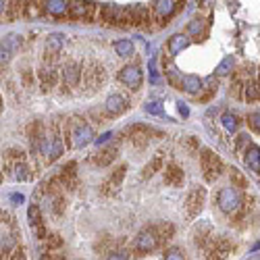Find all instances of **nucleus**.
<instances>
[{
  "instance_id": "obj_13",
  "label": "nucleus",
  "mask_w": 260,
  "mask_h": 260,
  "mask_svg": "<svg viewBox=\"0 0 260 260\" xmlns=\"http://www.w3.org/2000/svg\"><path fill=\"white\" fill-rule=\"evenodd\" d=\"M104 108H107L108 117H121L123 112H127L129 100L125 98L123 94H110L107 98V102H104Z\"/></svg>"
},
{
  "instance_id": "obj_38",
  "label": "nucleus",
  "mask_w": 260,
  "mask_h": 260,
  "mask_svg": "<svg viewBox=\"0 0 260 260\" xmlns=\"http://www.w3.org/2000/svg\"><path fill=\"white\" fill-rule=\"evenodd\" d=\"M231 181H233L235 188H239V190L246 188V177H243L238 169H231Z\"/></svg>"
},
{
  "instance_id": "obj_10",
  "label": "nucleus",
  "mask_w": 260,
  "mask_h": 260,
  "mask_svg": "<svg viewBox=\"0 0 260 260\" xmlns=\"http://www.w3.org/2000/svg\"><path fill=\"white\" fill-rule=\"evenodd\" d=\"M23 46V38L19 34H9L2 42H0V65H6L15 54H17V50Z\"/></svg>"
},
{
  "instance_id": "obj_46",
  "label": "nucleus",
  "mask_w": 260,
  "mask_h": 260,
  "mask_svg": "<svg viewBox=\"0 0 260 260\" xmlns=\"http://www.w3.org/2000/svg\"><path fill=\"white\" fill-rule=\"evenodd\" d=\"M177 107H179V115H181V117H190V108H188V104L177 102Z\"/></svg>"
},
{
  "instance_id": "obj_37",
  "label": "nucleus",
  "mask_w": 260,
  "mask_h": 260,
  "mask_svg": "<svg viewBox=\"0 0 260 260\" xmlns=\"http://www.w3.org/2000/svg\"><path fill=\"white\" fill-rule=\"evenodd\" d=\"M144 110L148 112V115H154V117H160L162 115V104L156 102V100H150V102H146V107Z\"/></svg>"
},
{
  "instance_id": "obj_33",
  "label": "nucleus",
  "mask_w": 260,
  "mask_h": 260,
  "mask_svg": "<svg viewBox=\"0 0 260 260\" xmlns=\"http://www.w3.org/2000/svg\"><path fill=\"white\" fill-rule=\"evenodd\" d=\"M221 123H223V127L227 129V131H238V127H239V119L235 117V115H231V112H223L221 115Z\"/></svg>"
},
{
  "instance_id": "obj_44",
  "label": "nucleus",
  "mask_w": 260,
  "mask_h": 260,
  "mask_svg": "<svg viewBox=\"0 0 260 260\" xmlns=\"http://www.w3.org/2000/svg\"><path fill=\"white\" fill-rule=\"evenodd\" d=\"M61 246H63V239L59 235H50L48 238V248H61Z\"/></svg>"
},
{
  "instance_id": "obj_50",
  "label": "nucleus",
  "mask_w": 260,
  "mask_h": 260,
  "mask_svg": "<svg viewBox=\"0 0 260 260\" xmlns=\"http://www.w3.org/2000/svg\"><path fill=\"white\" fill-rule=\"evenodd\" d=\"M31 71H23V81H25V86H29L31 84V75H29Z\"/></svg>"
},
{
  "instance_id": "obj_41",
  "label": "nucleus",
  "mask_w": 260,
  "mask_h": 260,
  "mask_svg": "<svg viewBox=\"0 0 260 260\" xmlns=\"http://www.w3.org/2000/svg\"><path fill=\"white\" fill-rule=\"evenodd\" d=\"M231 96L233 98H243V81L239 77L231 84Z\"/></svg>"
},
{
  "instance_id": "obj_24",
  "label": "nucleus",
  "mask_w": 260,
  "mask_h": 260,
  "mask_svg": "<svg viewBox=\"0 0 260 260\" xmlns=\"http://www.w3.org/2000/svg\"><path fill=\"white\" fill-rule=\"evenodd\" d=\"M183 169L179 165H175V162H171L167 165V171H165V181L169 185H175V188H181L183 185Z\"/></svg>"
},
{
  "instance_id": "obj_4",
  "label": "nucleus",
  "mask_w": 260,
  "mask_h": 260,
  "mask_svg": "<svg viewBox=\"0 0 260 260\" xmlns=\"http://www.w3.org/2000/svg\"><path fill=\"white\" fill-rule=\"evenodd\" d=\"M215 202L221 208V213L225 215H233L235 210H239V206L243 204V196H241V190L239 188H223L218 192V196L215 198Z\"/></svg>"
},
{
  "instance_id": "obj_11",
  "label": "nucleus",
  "mask_w": 260,
  "mask_h": 260,
  "mask_svg": "<svg viewBox=\"0 0 260 260\" xmlns=\"http://www.w3.org/2000/svg\"><path fill=\"white\" fill-rule=\"evenodd\" d=\"M235 250V243L229 238H213L206 248V258H227Z\"/></svg>"
},
{
  "instance_id": "obj_53",
  "label": "nucleus",
  "mask_w": 260,
  "mask_h": 260,
  "mask_svg": "<svg viewBox=\"0 0 260 260\" xmlns=\"http://www.w3.org/2000/svg\"><path fill=\"white\" fill-rule=\"evenodd\" d=\"M0 110H2V96H0Z\"/></svg>"
},
{
  "instance_id": "obj_31",
  "label": "nucleus",
  "mask_w": 260,
  "mask_h": 260,
  "mask_svg": "<svg viewBox=\"0 0 260 260\" xmlns=\"http://www.w3.org/2000/svg\"><path fill=\"white\" fill-rule=\"evenodd\" d=\"M115 50H117V54L121 56V59H129V56L135 52V48H133L131 40H117V42H115Z\"/></svg>"
},
{
  "instance_id": "obj_12",
  "label": "nucleus",
  "mask_w": 260,
  "mask_h": 260,
  "mask_svg": "<svg viewBox=\"0 0 260 260\" xmlns=\"http://www.w3.org/2000/svg\"><path fill=\"white\" fill-rule=\"evenodd\" d=\"M63 86L65 87H77L81 84V65L75 61H69L61 71Z\"/></svg>"
},
{
  "instance_id": "obj_43",
  "label": "nucleus",
  "mask_w": 260,
  "mask_h": 260,
  "mask_svg": "<svg viewBox=\"0 0 260 260\" xmlns=\"http://www.w3.org/2000/svg\"><path fill=\"white\" fill-rule=\"evenodd\" d=\"M248 144H250V137L241 133L238 137V142H235V152H243V148H248Z\"/></svg>"
},
{
  "instance_id": "obj_21",
  "label": "nucleus",
  "mask_w": 260,
  "mask_h": 260,
  "mask_svg": "<svg viewBox=\"0 0 260 260\" xmlns=\"http://www.w3.org/2000/svg\"><path fill=\"white\" fill-rule=\"evenodd\" d=\"M63 44H65V38L61 34H50L46 38V61H54L56 56L61 54L63 50Z\"/></svg>"
},
{
  "instance_id": "obj_25",
  "label": "nucleus",
  "mask_w": 260,
  "mask_h": 260,
  "mask_svg": "<svg viewBox=\"0 0 260 260\" xmlns=\"http://www.w3.org/2000/svg\"><path fill=\"white\" fill-rule=\"evenodd\" d=\"M179 87L188 94H200L202 87H204V81H202L198 75H183L179 79Z\"/></svg>"
},
{
  "instance_id": "obj_29",
  "label": "nucleus",
  "mask_w": 260,
  "mask_h": 260,
  "mask_svg": "<svg viewBox=\"0 0 260 260\" xmlns=\"http://www.w3.org/2000/svg\"><path fill=\"white\" fill-rule=\"evenodd\" d=\"M11 171H13V177L17 181H27V179H31V171H29V167L25 165V160H17V162H13V167H11Z\"/></svg>"
},
{
  "instance_id": "obj_32",
  "label": "nucleus",
  "mask_w": 260,
  "mask_h": 260,
  "mask_svg": "<svg viewBox=\"0 0 260 260\" xmlns=\"http://www.w3.org/2000/svg\"><path fill=\"white\" fill-rule=\"evenodd\" d=\"M233 67H235V59H233V56H225V59L217 65L215 75H218V77L229 75V73H233Z\"/></svg>"
},
{
  "instance_id": "obj_27",
  "label": "nucleus",
  "mask_w": 260,
  "mask_h": 260,
  "mask_svg": "<svg viewBox=\"0 0 260 260\" xmlns=\"http://www.w3.org/2000/svg\"><path fill=\"white\" fill-rule=\"evenodd\" d=\"M243 98L250 102H260V81L256 79L243 81Z\"/></svg>"
},
{
  "instance_id": "obj_20",
  "label": "nucleus",
  "mask_w": 260,
  "mask_h": 260,
  "mask_svg": "<svg viewBox=\"0 0 260 260\" xmlns=\"http://www.w3.org/2000/svg\"><path fill=\"white\" fill-rule=\"evenodd\" d=\"M117 156H119V146L117 144H110V146L104 144V148H100V152L94 156V162L98 167H108L117 160Z\"/></svg>"
},
{
  "instance_id": "obj_36",
  "label": "nucleus",
  "mask_w": 260,
  "mask_h": 260,
  "mask_svg": "<svg viewBox=\"0 0 260 260\" xmlns=\"http://www.w3.org/2000/svg\"><path fill=\"white\" fill-rule=\"evenodd\" d=\"M202 29H204V21H202V19H192L188 23V36H194V38L200 40Z\"/></svg>"
},
{
  "instance_id": "obj_2",
  "label": "nucleus",
  "mask_w": 260,
  "mask_h": 260,
  "mask_svg": "<svg viewBox=\"0 0 260 260\" xmlns=\"http://www.w3.org/2000/svg\"><path fill=\"white\" fill-rule=\"evenodd\" d=\"M81 81H84L87 92H96L98 87L107 84V73L104 67L96 61H87L86 65H81Z\"/></svg>"
},
{
  "instance_id": "obj_22",
  "label": "nucleus",
  "mask_w": 260,
  "mask_h": 260,
  "mask_svg": "<svg viewBox=\"0 0 260 260\" xmlns=\"http://www.w3.org/2000/svg\"><path fill=\"white\" fill-rule=\"evenodd\" d=\"M243 160H246V167L250 171L260 175V148L256 144H248V148L243 150Z\"/></svg>"
},
{
  "instance_id": "obj_3",
  "label": "nucleus",
  "mask_w": 260,
  "mask_h": 260,
  "mask_svg": "<svg viewBox=\"0 0 260 260\" xmlns=\"http://www.w3.org/2000/svg\"><path fill=\"white\" fill-rule=\"evenodd\" d=\"M65 137L69 140V146L71 148H84V146H87L92 140H94V131L92 127L86 123V121H73V123H69V131L65 133Z\"/></svg>"
},
{
  "instance_id": "obj_6",
  "label": "nucleus",
  "mask_w": 260,
  "mask_h": 260,
  "mask_svg": "<svg viewBox=\"0 0 260 260\" xmlns=\"http://www.w3.org/2000/svg\"><path fill=\"white\" fill-rule=\"evenodd\" d=\"M200 165H202V171H204V177L206 181H217L218 177L223 173V160L217 156L213 150H202L200 154Z\"/></svg>"
},
{
  "instance_id": "obj_5",
  "label": "nucleus",
  "mask_w": 260,
  "mask_h": 260,
  "mask_svg": "<svg viewBox=\"0 0 260 260\" xmlns=\"http://www.w3.org/2000/svg\"><path fill=\"white\" fill-rule=\"evenodd\" d=\"M160 235L156 231V227H148V229H142L135 235L133 239V252L135 254H150L160 246Z\"/></svg>"
},
{
  "instance_id": "obj_26",
  "label": "nucleus",
  "mask_w": 260,
  "mask_h": 260,
  "mask_svg": "<svg viewBox=\"0 0 260 260\" xmlns=\"http://www.w3.org/2000/svg\"><path fill=\"white\" fill-rule=\"evenodd\" d=\"M154 15L158 19H169L171 15L175 13V6H177V0H154Z\"/></svg>"
},
{
  "instance_id": "obj_18",
  "label": "nucleus",
  "mask_w": 260,
  "mask_h": 260,
  "mask_svg": "<svg viewBox=\"0 0 260 260\" xmlns=\"http://www.w3.org/2000/svg\"><path fill=\"white\" fill-rule=\"evenodd\" d=\"M119 15H121V6L117 4H104L100 13H98V19L102 25L107 27H117L119 25Z\"/></svg>"
},
{
  "instance_id": "obj_52",
  "label": "nucleus",
  "mask_w": 260,
  "mask_h": 260,
  "mask_svg": "<svg viewBox=\"0 0 260 260\" xmlns=\"http://www.w3.org/2000/svg\"><path fill=\"white\" fill-rule=\"evenodd\" d=\"M200 4L202 6H210V4H213V0H200Z\"/></svg>"
},
{
  "instance_id": "obj_7",
  "label": "nucleus",
  "mask_w": 260,
  "mask_h": 260,
  "mask_svg": "<svg viewBox=\"0 0 260 260\" xmlns=\"http://www.w3.org/2000/svg\"><path fill=\"white\" fill-rule=\"evenodd\" d=\"M204 202H206V190L202 185H194V188L188 192L185 196V210H188V217H198L204 208Z\"/></svg>"
},
{
  "instance_id": "obj_14",
  "label": "nucleus",
  "mask_w": 260,
  "mask_h": 260,
  "mask_svg": "<svg viewBox=\"0 0 260 260\" xmlns=\"http://www.w3.org/2000/svg\"><path fill=\"white\" fill-rule=\"evenodd\" d=\"M125 133L129 135V140H131L133 146H137V148H144V146L150 142V135L156 133V131L150 129V127H146V125H131V127H127Z\"/></svg>"
},
{
  "instance_id": "obj_45",
  "label": "nucleus",
  "mask_w": 260,
  "mask_h": 260,
  "mask_svg": "<svg viewBox=\"0 0 260 260\" xmlns=\"http://www.w3.org/2000/svg\"><path fill=\"white\" fill-rule=\"evenodd\" d=\"M107 258H119V260H123V258H129V254H127L125 250H115V252H108Z\"/></svg>"
},
{
  "instance_id": "obj_17",
  "label": "nucleus",
  "mask_w": 260,
  "mask_h": 260,
  "mask_svg": "<svg viewBox=\"0 0 260 260\" xmlns=\"http://www.w3.org/2000/svg\"><path fill=\"white\" fill-rule=\"evenodd\" d=\"M42 11L50 17H67L69 15V2L67 0H42Z\"/></svg>"
},
{
  "instance_id": "obj_40",
  "label": "nucleus",
  "mask_w": 260,
  "mask_h": 260,
  "mask_svg": "<svg viewBox=\"0 0 260 260\" xmlns=\"http://www.w3.org/2000/svg\"><path fill=\"white\" fill-rule=\"evenodd\" d=\"M63 206H65V200L61 194H52V210H54V215H63Z\"/></svg>"
},
{
  "instance_id": "obj_48",
  "label": "nucleus",
  "mask_w": 260,
  "mask_h": 260,
  "mask_svg": "<svg viewBox=\"0 0 260 260\" xmlns=\"http://www.w3.org/2000/svg\"><path fill=\"white\" fill-rule=\"evenodd\" d=\"M0 218L6 223V225H13V218H11V215H6L4 210H0Z\"/></svg>"
},
{
  "instance_id": "obj_49",
  "label": "nucleus",
  "mask_w": 260,
  "mask_h": 260,
  "mask_svg": "<svg viewBox=\"0 0 260 260\" xmlns=\"http://www.w3.org/2000/svg\"><path fill=\"white\" fill-rule=\"evenodd\" d=\"M11 200L15 202V204H21V202H23V196H21V194H13Z\"/></svg>"
},
{
  "instance_id": "obj_8",
  "label": "nucleus",
  "mask_w": 260,
  "mask_h": 260,
  "mask_svg": "<svg viewBox=\"0 0 260 260\" xmlns=\"http://www.w3.org/2000/svg\"><path fill=\"white\" fill-rule=\"evenodd\" d=\"M119 81L123 86H127L131 92H137L142 87V84H144V73H142V69L137 67V65H127V67H123L119 71Z\"/></svg>"
},
{
  "instance_id": "obj_34",
  "label": "nucleus",
  "mask_w": 260,
  "mask_h": 260,
  "mask_svg": "<svg viewBox=\"0 0 260 260\" xmlns=\"http://www.w3.org/2000/svg\"><path fill=\"white\" fill-rule=\"evenodd\" d=\"M15 246H17V241H15L13 235H6L4 239H0V258H4V256L13 254Z\"/></svg>"
},
{
  "instance_id": "obj_35",
  "label": "nucleus",
  "mask_w": 260,
  "mask_h": 260,
  "mask_svg": "<svg viewBox=\"0 0 260 260\" xmlns=\"http://www.w3.org/2000/svg\"><path fill=\"white\" fill-rule=\"evenodd\" d=\"M25 11V2L23 0H11V4L6 6V15H9V19H15V17H19V15Z\"/></svg>"
},
{
  "instance_id": "obj_23",
  "label": "nucleus",
  "mask_w": 260,
  "mask_h": 260,
  "mask_svg": "<svg viewBox=\"0 0 260 260\" xmlns=\"http://www.w3.org/2000/svg\"><path fill=\"white\" fill-rule=\"evenodd\" d=\"M190 42H192V40H190V36H188V34H185V36H183V34H175V36L167 42L169 56H177L181 50H185V48L190 46Z\"/></svg>"
},
{
  "instance_id": "obj_28",
  "label": "nucleus",
  "mask_w": 260,
  "mask_h": 260,
  "mask_svg": "<svg viewBox=\"0 0 260 260\" xmlns=\"http://www.w3.org/2000/svg\"><path fill=\"white\" fill-rule=\"evenodd\" d=\"M38 77H40V84H42L44 90H50V87L56 86V81H59V73H56L52 67H50V69L44 67L42 71L38 73Z\"/></svg>"
},
{
  "instance_id": "obj_15",
  "label": "nucleus",
  "mask_w": 260,
  "mask_h": 260,
  "mask_svg": "<svg viewBox=\"0 0 260 260\" xmlns=\"http://www.w3.org/2000/svg\"><path fill=\"white\" fill-rule=\"evenodd\" d=\"M192 239H194V246L196 248H208V243L213 241V227L206 223L196 225L194 227V233H192Z\"/></svg>"
},
{
  "instance_id": "obj_47",
  "label": "nucleus",
  "mask_w": 260,
  "mask_h": 260,
  "mask_svg": "<svg viewBox=\"0 0 260 260\" xmlns=\"http://www.w3.org/2000/svg\"><path fill=\"white\" fill-rule=\"evenodd\" d=\"M110 137H112V133H104L102 137H98V140H96V144H98V146H104V144H108Z\"/></svg>"
},
{
  "instance_id": "obj_30",
  "label": "nucleus",
  "mask_w": 260,
  "mask_h": 260,
  "mask_svg": "<svg viewBox=\"0 0 260 260\" xmlns=\"http://www.w3.org/2000/svg\"><path fill=\"white\" fill-rule=\"evenodd\" d=\"M162 165H165V158H162V154H156L148 165L144 167V171H142V175H144V179H150L152 175H156L158 171L162 169Z\"/></svg>"
},
{
  "instance_id": "obj_9",
  "label": "nucleus",
  "mask_w": 260,
  "mask_h": 260,
  "mask_svg": "<svg viewBox=\"0 0 260 260\" xmlns=\"http://www.w3.org/2000/svg\"><path fill=\"white\" fill-rule=\"evenodd\" d=\"M96 13V4L90 0H71L69 2V17L81 19V21H92Z\"/></svg>"
},
{
  "instance_id": "obj_16",
  "label": "nucleus",
  "mask_w": 260,
  "mask_h": 260,
  "mask_svg": "<svg viewBox=\"0 0 260 260\" xmlns=\"http://www.w3.org/2000/svg\"><path fill=\"white\" fill-rule=\"evenodd\" d=\"M125 171H127V167H125V165H121V167L115 171V173H112V175L108 177V179L102 183V188H100V190H102L104 196H112V194H115V192L119 190V185L123 183V179H125Z\"/></svg>"
},
{
  "instance_id": "obj_42",
  "label": "nucleus",
  "mask_w": 260,
  "mask_h": 260,
  "mask_svg": "<svg viewBox=\"0 0 260 260\" xmlns=\"http://www.w3.org/2000/svg\"><path fill=\"white\" fill-rule=\"evenodd\" d=\"M248 125L252 131L260 133V112H252V115H248Z\"/></svg>"
},
{
  "instance_id": "obj_19",
  "label": "nucleus",
  "mask_w": 260,
  "mask_h": 260,
  "mask_svg": "<svg viewBox=\"0 0 260 260\" xmlns=\"http://www.w3.org/2000/svg\"><path fill=\"white\" fill-rule=\"evenodd\" d=\"M27 217H29V225L31 229L36 231V235L40 239H46V227H44V221H42V213H40V206L38 204H31L27 208Z\"/></svg>"
},
{
  "instance_id": "obj_51",
  "label": "nucleus",
  "mask_w": 260,
  "mask_h": 260,
  "mask_svg": "<svg viewBox=\"0 0 260 260\" xmlns=\"http://www.w3.org/2000/svg\"><path fill=\"white\" fill-rule=\"evenodd\" d=\"M6 11V0H0V15Z\"/></svg>"
},
{
  "instance_id": "obj_1",
  "label": "nucleus",
  "mask_w": 260,
  "mask_h": 260,
  "mask_svg": "<svg viewBox=\"0 0 260 260\" xmlns=\"http://www.w3.org/2000/svg\"><path fill=\"white\" fill-rule=\"evenodd\" d=\"M38 150H40V154H42L48 162H54L59 156H63L65 144H63V137H61L59 125H56V123L50 125V131L42 133V137H40V144H38Z\"/></svg>"
},
{
  "instance_id": "obj_39",
  "label": "nucleus",
  "mask_w": 260,
  "mask_h": 260,
  "mask_svg": "<svg viewBox=\"0 0 260 260\" xmlns=\"http://www.w3.org/2000/svg\"><path fill=\"white\" fill-rule=\"evenodd\" d=\"M165 258L167 260H181V258H185V252L181 248H167L165 250Z\"/></svg>"
}]
</instances>
